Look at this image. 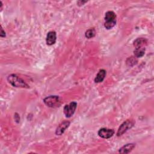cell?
<instances>
[{
	"label": "cell",
	"mask_w": 154,
	"mask_h": 154,
	"mask_svg": "<svg viewBox=\"0 0 154 154\" xmlns=\"http://www.w3.org/2000/svg\"><path fill=\"white\" fill-rule=\"evenodd\" d=\"M134 125V122L131 120H127L125 122H124L119 128L117 135L118 137L122 135L123 134H125L128 129H131Z\"/></svg>",
	"instance_id": "obj_4"
},
{
	"label": "cell",
	"mask_w": 154,
	"mask_h": 154,
	"mask_svg": "<svg viewBox=\"0 0 154 154\" xmlns=\"http://www.w3.org/2000/svg\"><path fill=\"white\" fill-rule=\"evenodd\" d=\"M116 13L112 11H108L105 13L104 26L106 29H110L116 25Z\"/></svg>",
	"instance_id": "obj_2"
},
{
	"label": "cell",
	"mask_w": 154,
	"mask_h": 154,
	"mask_svg": "<svg viewBox=\"0 0 154 154\" xmlns=\"http://www.w3.org/2000/svg\"><path fill=\"white\" fill-rule=\"evenodd\" d=\"M77 106V103L76 102H72L69 104H67L64 106L63 111L64 114L67 118L71 117L75 112Z\"/></svg>",
	"instance_id": "obj_5"
},
{
	"label": "cell",
	"mask_w": 154,
	"mask_h": 154,
	"mask_svg": "<svg viewBox=\"0 0 154 154\" xmlns=\"http://www.w3.org/2000/svg\"><path fill=\"white\" fill-rule=\"evenodd\" d=\"M115 131L114 129H108V128H100L99 131H98V135L102 138H105V139H108L109 138L111 137H112L113 136V135L114 134Z\"/></svg>",
	"instance_id": "obj_6"
},
{
	"label": "cell",
	"mask_w": 154,
	"mask_h": 154,
	"mask_svg": "<svg viewBox=\"0 0 154 154\" xmlns=\"http://www.w3.org/2000/svg\"><path fill=\"white\" fill-rule=\"evenodd\" d=\"M70 122L69 121H64L61 122L57 128L55 130V134L57 135H62L66 129L70 125Z\"/></svg>",
	"instance_id": "obj_8"
},
{
	"label": "cell",
	"mask_w": 154,
	"mask_h": 154,
	"mask_svg": "<svg viewBox=\"0 0 154 154\" xmlns=\"http://www.w3.org/2000/svg\"><path fill=\"white\" fill-rule=\"evenodd\" d=\"M57 40V34L54 31H51L48 32L46 37V43L48 46L53 45Z\"/></svg>",
	"instance_id": "obj_7"
},
{
	"label": "cell",
	"mask_w": 154,
	"mask_h": 154,
	"mask_svg": "<svg viewBox=\"0 0 154 154\" xmlns=\"http://www.w3.org/2000/svg\"><path fill=\"white\" fill-rule=\"evenodd\" d=\"M86 2H87V1H78V2H77V3H78V4L81 3L80 4H79V5H79V6H80V5H84L85 3H86Z\"/></svg>",
	"instance_id": "obj_16"
},
{
	"label": "cell",
	"mask_w": 154,
	"mask_h": 154,
	"mask_svg": "<svg viewBox=\"0 0 154 154\" xmlns=\"http://www.w3.org/2000/svg\"><path fill=\"white\" fill-rule=\"evenodd\" d=\"M96 35V30L94 28H91L87 29L85 32V36L86 38L90 39L94 37Z\"/></svg>",
	"instance_id": "obj_12"
},
{
	"label": "cell",
	"mask_w": 154,
	"mask_h": 154,
	"mask_svg": "<svg viewBox=\"0 0 154 154\" xmlns=\"http://www.w3.org/2000/svg\"><path fill=\"white\" fill-rule=\"evenodd\" d=\"M146 49H135L134 51V55L136 58L142 57L145 53Z\"/></svg>",
	"instance_id": "obj_14"
},
{
	"label": "cell",
	"mask_w": 154,
	"mask_h": 154,
	"mask_svg": "<svg viewBox=\"0 0 154 154\" xmlns=\"http://www.w3.org/2000/svg\"><path fill=\"white\" fill-rule=\"evenodd\" d=\"M8 82L14 87L28 88L29 86L25 81L16 74H11L7 76Z\"/></svg>",
	"instance_id": "obj_1"
},
{
	"label": "cell",
	"mask_w": 154,
	"mask_h": 154,
	"mask_svg": "<svg viewBox=\"0 0 154 154\" xmlns=\"http://www.w3.org/2000/svg\"><path fill=\"white\" fill-rule=\"evenodd\" d=\"M106 70L104 69H100L98 73H97L94 81L96 83H100L102 82L103 79H105V77L106 76Z\"/></svg>",
	"instance_id": "obj_11"
},
{
	"label": "cell",
	"mask_w": 154,
	"mask_h": 154,
	"mask_svg": "<svg viewBox=\"0 0 154 154\" xmlns=\"http://www.w3.org/2000/svg\"><path fill=\"white\" fill-rule=\"evenodd\" d=\"M43 102L46 106L51 108H55L60 106L61 104L60 97L58 96L55 95L49 96L45 97L43 99Z\"/></svg>",
	"instance_id": "obj_3"
},
{
	"label": "cell",
	"mask_w": 154,
	"mask_h": 154,
	"mask_svg": "<svg viewBox=\"0 0 154 154\" xmlns=\"http://www.w3.org/2000/svg\"><path fill=\"white\" fill-rule=\"evenodd\" d=\"M0 36L1 37H5V31L3 30L2 26L1 27V33H0Z\"/></svg>",
	"instance_id": "obj_15"
},
{
	"label": "cell",
	"mask_w": 154,
	"mask_h": 154,
	"mask_svg": "<svg viewBox=\"0 0 154 154\" xmlns=\"http://www.w3.org/2000/svg\"><path fill=\"white\" fill-rule=\"evenodd\" d=\"M147 40L144 38H137L134 42L135 49H146Z\"/></svg>",
	"instance_id": "obj_9"
},
{
	"label": "cell",
	"mask_w": 154,
	"mask_h": 154,
	"mask_svg": "<svg viewBox=\"0 0 154 154\" xmlns=\"http://www.w3.org/2000/svg\"><path fill=\"white\" fill-rule=\"evenodd\" d=\"M126 64L128 66H134L135 64H136L138 62L137 60V58H136L135 56H131L130 57H128V59L126 60Z\"/></svg>",
	"instance_id": "obj_13"
},
{
	"label": "cell",
	"mask_w": 154,
	"mask_h": 154,
	"mask_svg": "<svg viewBox=\"0 0 154 154\" xmlns=\"http://www.w3.org/2000/svg\"><path fill=\"white\" fill-rule=\"evenodd\" d=\"M135 147V144L134 143H128L122 147L119 152L120 153H128L131 152Z\"/></svg>",
	"instance_id": "obj_10"
}]
</instances>
